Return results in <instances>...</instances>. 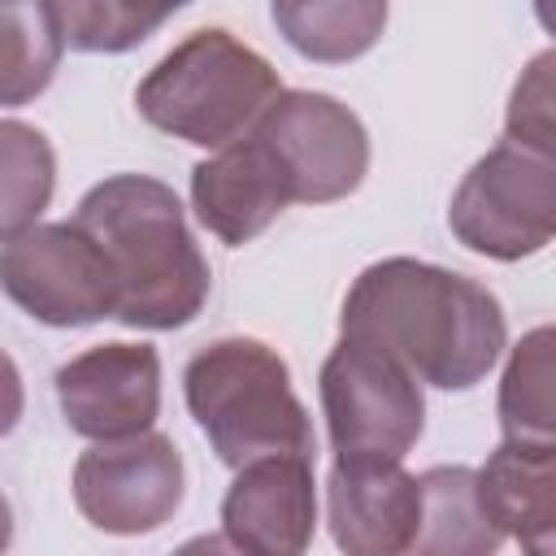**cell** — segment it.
<instances>
[{"instance_id": "obj_2", "label": "cell", "mask_w": 556, "mask_h": 556, "mask_svg": "<svg viewBox=\"0 0 556 556\" xmlns=\"http://www.w3.org/2000/svg\"><path fill=\"white\" fill-rule=\"evenodd\" d=\"M74 226L91 235L117 282V321L135 330L187 326L208 300V261L187 230V213L152 174H113L96 182Z\"/></svg>"}, {"instance_id": "obj_4", "label": "cell", "mask_w": 556, "mask_h": 556, "mask_svg": "<svg viewBox=\"0 0 556 556\" xmlns=\"http://www.w3.org/2000/svg\"><path fill=\"white\" fill-rule=\"evenodd\" d=\"M278 70L222 26L191 30L135 91L139 117L182 143L226 148L278 100Z\"/></svg>"}, {"instance_id": "obj_23", "label": "cell", "mask_w": 556, "mask_h": 556, "mask_svg": "<svg viewBox=\"0 0 556 556\" xmlns=\"http://www.w3.org/2000/svg\"><path fill=\"white\" fill-rule=\"evenodd\" d=\"M174 556H243V552L235 543H226V534H195Z\"/></svg>"}, {"instance_id": "obj_12", "label": "cell", "mask_w": 556, "mask_h": 556, "mask_svg": "<svg viewBox=\"0 0 556 556\" xmlns=\"http://www.w3.org/2000/svg\"><path fill=\"white\" fill-rule=\"evenodd\" d=\"M222 534L243 556H304L317 534L308 456H265L243 465L222 500Z\"/></svg>"}, {"instance_id": "obj_6", "label": "cell", "mask_w": 556, "mask_h": 556, "mask_svg": "<svg viewBox=\"0 0 556 556\" xmlns=\"http://www.w3.org/2000/svg\"><path fill=\"white\" fill-rule=\"evenodd\" d=\"M452 235L491 261H521L552 243L556 230V165L526 148L500 143L469 165L452 208Z\"/></svg>"}, {"instance_id": "obj_20", "label": "cell", "mask_w": 556, "mask_h": 556, "mask_svg": "<svg viewBox=\"0 0 556 556\" xmlns=\"http://www.w3.org/2000/svg\"><path fill=\"white\" fill-rule=\"evenodd\" d=\"M174 9H143V4H122V0H74L56 4L61 35L78 52H126L143 43L156 26L169 22Z\"/></svg>"}, {"instance_id": "obj_1", "label": "cell", "mask_w": 556, "mask_h": 556, "mask_svg": "<svg viewBox=\"0 0 556 556\" xmlns=\"http://www.w3.org/2000/svg\"><path fill=\"white\" fill-rule=\"evenodd\" d=\"M339 334L382 348L417 382L469 391L495 369L508 330L500 300L482 282L413 256H387L352 282Z\"/></svg>"}, {"instance_id": "obj_16", "label": "cell", "mask_w": 556, "mask_h": 556, "mask_svg": "<svg viewBox=\"0 0 556 556\" xmlns=\"http://www.w3.org/2000/svg\"><path fill=\"white\" fill-rule=\"evenodd\" d=\"M65 52L56 4L0 0V104L17 109L48 91Z\"/></svg>"}, {"instance_id": "obj_19", "label": "cell", "mask_w": 556, "mask_h": 556, "mask_svg": "<svg viewBox=\"0 0 556 556\" xmlns=\"http://www.w3.org/2000/svg\"><path fill=\"white\" fill-rule=\"evenodd\" d=\"M500 426L508 443H556L552 430V330L534 326L500 378Z\"/></svg>"}, {"instance_id": "obj_15", "label": "cell", "mask_w": 556, "mask_h": 556, "mask_svg": "<svg viewBox=\"0 0 556 556\" xmlns=\"http://www.w3.org/2000/svg\"><path fill=\"white\" fill-rule=\"evenodd\" d=\"M421 521L408 556H495L504 530L486 517L469 465H430L421 478Z\"/></svg>"}, {"instance_id": "obj_3", "label": "cell", "mask_w": 556, "mask_h": 556, "mask_svg": "<svg viewBox=\"0 0 556 556\" xmlns=\"http://www.w3.org/2000/svg\"><path fill=\"white\" fill-rule=\"evenodd\" d=\"M182 395L222 465L313 456V426L287 361L261 339H217L182 369Z\"/></svg>"}, {"instance_id": "obj_17", "label": "cell", "mask_w": 556, "mask_h": 556, "mask_svg": "<svg viewBox=\"0 0 556 556\" xmlns=\"http://www.w3.org/2000/svg\"><path fill=\"white\" fill-rule=\"evenodd\" d=\"M56 191V152L30 122H0V243L39 226Z\"/></svg>"}, {"instance_id": "obj_8", "label": "cell", "mask_w": 556, "mask_h": 556, "mask_svg": "<svg viewBox=\"0 0 556 556\" xmlns=\"http://www.w3.org/2000/svg\"><path fill=\"white\" fill-rule=\"evenodd\" d=\"M261 135L287 169L291 204H330L352 195L369 169V135L361 117L321 91H278L256 117Z\"/></svg>"}, {"instance_id": "obj_9", "label": "cell", "mask_w": 556, "mask_h": 556, "mask_svg": "<svg viewBox=\"0 0 556 556\" xmlns=\"http://www.w3.org/2000/svg\"><path fill=\"white\" fill-rule=\"evenodd\" d=\"M74 504L104 534H148L182 504V456L169 434L148 430L96 443L74 465Z\"/></svg>"}, {"instance_id": "obj_22", "label": "cell", "mask_w": 556, "mask_h": 556, "mask_svg": "<svg viewBox=\"0 0 556 556\" xmlns=\"http://www.w3.org/2000/svg\"><path fill=\"white\" fill-rule=\"evenodd\" d=\"M22 408H26V387H22V374H17L13 356L0 348V439L17 430Z\"/></svg>"}, {"instance_id": "obj_18", "label": "cell", "mask_w": 556, "mask_h": 556, "mask_svg": "<svg viewBox=\"0 0 556 556\" xmlns=\"http://www.w3.org/2000/svg\"><path fill=\"white\" fill-rule=\"evenodd\" d=\"M274 26L308 61H352L378 43L387 26V4L374 0L274 4Z\"/></svg>"}, {"instance_id": "obj_24", "label": "cell", "mask_w": 556, "mask_h": 556, "mask_svg": "<svg viewBox=\"0 0 556 556\" xmlns=\"http://www.w3.org/2000/svg\"><path fill=\"white\" fill-rule=\"evenodd\" d=\"M9 543H13V508H9V500L0 495V556L9 552Z\"/></svg>"}, {"instance_id": "obj_13", "label": "cell", "mask_w": 556, "mask_h": 556, "mask_svg": "<svg viewBox=\"0 0 556 556\" xmlns=\"http://www.w3.org/2000/svg\"><path fill=\"white\" fill-rule=\"evenodd\" d=\"M287 204V169L261 135H243L191 169V208L200 226L230 248L265 235Z\"/></svg>"}, {"instance_id": "obj_5", "label": "cell", "mask_w": 556, "mask_h": 556, "mask_svg": "<svg viewBox=\"0 0 556 556\" xmlns=\"http://www.w3.org/2000/svg\"><path fill=\"white\" fill-rule=\"evenodd\" d=\"M334 456L404 460L426 430L421 382L382 348L339 334L317 374Z\"/></svg>"}, {"instance_id": "obj_14", "label": "cell", "mask_w": 556, "mask_h": 556, "mask_svg": "<svg viewBox=\"0 0 556 556\" xmlns=\"http://www.w3.org/2000/svg\"><path fill=\"white\" fill-rule=\"evenodd\" d=\"M486 517L521 543V556H552L556 530V443H500L473 469Z\"/></svg>"}, {"instance_id": "obj_11", "label": "cell", "mask_w": 556, "mask_h": 556, "mask_svg": "<svg viewBox=\"0 0 556 556\" xmlns=\"http://www.w3.org/2000/svg\"><path fill=\"white\" fill-rule=\"evenodd\" d=\"M421 521V486L404 460L334 456L326 526L343 556H408Z\"/></svg>"}, {"instance_id": "obj_10", "label": "cell", "mask_w": 556, "mask_h": 556, "mask_svg": "<svg viewBox=\"0 0 556 556\" xmlns=\"http://www.w3.org/2000/svg\"><path fill=\"white\" fill-rule=\"evenodd\" d=\"M56 404L74 434L117 443L161 413V356L148 343H96L56 369Z\"/></svg>"}, {"instance_id": "obj_21", "label": "cell", "mask_w": 556, "mask_h": 556, "mask_svg": "<svg viewBox=\"0 0 556 556\" xmlns=\"http://www.w3.org/2000/svg\"><path fill=\"white\" fill-rule=\"evenodd\" d=\"M504 130V143L526 148L534 156H552V52H539L530 70L517 78Z\"/></svg>"}, {"instance_id": "obj_7", "label": "cell", "mask_w": 556, "mask_h": 556, "mask_svg": "<svg viewBox=\"0 0 556 556\" xmlns=\"http://www.w3.org/2000/svg\"><path fill=\"white\" fill-rule=\"evenodd\" d=\"M0 291L35 321L70 330L117 313L104 252L74 222H43L0 248Z\"/></svg>"}]
</instances>
